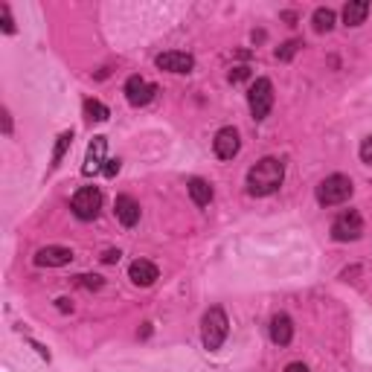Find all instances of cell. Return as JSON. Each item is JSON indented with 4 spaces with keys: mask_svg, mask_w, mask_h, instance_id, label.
<instances>
[{
    "mask_svg": "<svg viewBox=\"0 0 372 372\" xmlns=\"http://www.w3.org/2000/svg\"><path fill=\"white\" fill-rule=\"evenodd\" d=\"M285 181V166L279 163L277 157H262L256 166H251V172H247V192L251 195H274L279 186Z\"/></svg>",
    "mask_w": 372,
    "mask_h": 372,
    "instance_id": "obj_1",
    "label": "cell"
},
{
    "mask_svg": "<svg viewBox=\"0 0 372 372\" xmlns=\"http://www.w3.org/2000/svg\"><path fill=\"white\" fill-rule=\"evenodd\" d=\"M227 332H230V323H227V314H224V308H218L213 305L209 312L204 314L201 320V340L209 352H216L221 349V343L227 340Z\"/></svg>",
    "mask_w": 372,
    "mask_h": 372,
    "instance_id": "obj_2",
    "label": "cell"
},
{
    "mask_svg": "<svg viewBox=\"0 0 372 372\" xmlns=\"http://www.w3.org/2000/svg\"><path fill=\"white\" fill-rule=\"evenodd\" d=\"M355 186L346 175H329L323 183L317 186V201L323 207H338V204H346L352 198Z\"/></svg>",
    "mask_w": 372,
    "mask_h": 372,
    "instance_id": "obj_3",
    "label": "cell"
},
{
    "mask_svg": "<svg viewBox=\"0 0 372 372\" xmlns=\"http://www.w3.org/2000/svg\"><path fill=\"white\" fill-rule=\"evenodd\" d=\"M247 105H251V114L253 119H265L274 108V84L270 79H256L247 91Z\"/></svg>",
    "mask_w": 372,
    "mask_h": 372,
    "instance_id": "obj_4",
    "label": "cell"
},
{
    "mask_svg": "<svg viewBox=\"0 0 372 372\" xmlns=\"http://www.w3.org/2000/svg\"><path fill=\"white\" fill-rule=\"evenodd\" d=\"M70 209H73V216H76V218L93 221L99 216V209H102V192H99L96 186H82V189L73 195Z\"/></svg>",
    "mask_w": 372,
    "mask_h": 372,
    "instance_id": "obj_5",
    "label": "cell"
},
{
    "mask_svg": "<svg viewBox=\"0 0 372 372\" xmlns=\"http://www.w3.org/2000/svg\"><path fill=\"white\" fill-rule=\"evenodd\" d=\"M364 233V218L358 209H346L332 221V239L334 242H355Z\"/></svg>",
    "mask_w": 372,
    "mask_h": 372,
    "instance_id": "obj_6",
    "label": "cell"
},
{
    "mask_svg": "<svg viewBox=\"0 0 372 372\" xmlns=\"http://www.w3.org/2000/svg\"><path fill=\"white\" fill-rule=\"evenodd\" d=\"M154 93H157V84H152V82H146L143 76H131L128 82H126V99L134 105V108H143V105H148L154 99Z\"/></svg>",
    "mask_w": 372,
    "mask_h": 372,
    "instance_id": "obj_7",
    "label": "cell"
},
{
    "mask_svg": "<svg viewBox=\"0 0 372 372\" xmlns=\"http://www.w3.org/2000/svg\"><path fill=\"white\" fill-rule=\"evenodd\" d=\"M213 148H216V154L221 160H233L235 154H239V148H242L239 131H235V128H221L216 134V140H213Z\"/></svg>",
    "mask_w": 372,
    "mask_h": 372,
    "instance_id": "obj_8",
    "label": "cell"
},
{
    "mask_svg": "<svg viewBox=\"0 0 372 372\" xmlns=\"http://www.w3.org/2000/svg\"><path fill=\"white\" fill-rule=\"evenodd\" d=\"M73 262V251L70 247H41L35 253V265L38 268H61V265H70Z\"/></svg>",
    "mask_w": 372,
    "mask_h": 372,
    "instance_id": "obj_9",
    "label": "cell"
},
{
    "mask_svg": "<svg viewBox=\"0 0 372 372\" xmlns=\"http://www.w3.org/2000/svg\"><path fill=\"white\" fill-rule=\"evenodd\" d=\"M160 277V270L154 262H148V259H134V262L128 265V279L134 285H143V288H148V285H154Z\"/></svg>",
    "mask_w": 372,
    "mask_h": 372,
    "instance_id": "obj_10",
    "label": "cell"
},
{
    "mask_svg": "<svg viewBox=\"0 0 372 372\" xmlns=\"http://www.w3.org/2000/svg\"><path fill=\"white\" fill-rule=\"evenodd\" d=\"M154 65L166 73H192L195 58L189 53H160L154 58Z\"/></svg>",
    "mask_w": 372,
    "mask_h": 372,
    "instance_id": "obj_11",
    "label": "cell"
},
{
    "mask_svg": "<svg viewBox=\"0 0 372 372\" xmlns=\"http://www.w3.org/2000/svg\"><path fill=\"white\" fill-rule=\"evenodd\" d=\"M105 148H108V140L105 137H93V143L88 146V157H84V166L82 172L84 175H96V172H102L105 169Z\"/></svg>",
    "mask_w": 372,
    "mask_h": 372,
    "instance_id": "obj_12",
    "label": "cell"
},
{
    "mask_svg": "<svg viewBox=\"0 0 372 372\" xmlns=\"http://www.w3.org/2000/svg\"><path fill=\"white\" fill-rule=\"evenodd\" d=\"M114 209H117V218H119L122 227H134V224L140 221V204L134 201L131 195H119L117 204H114Z\"/></svg>",
    "mask_w": 372,
    "mask_h": 372,
    "instance_id": "obj_13",
    "label": "cell"
},
{
    "mask_svg": "<svg viewBox=\"0 0 372 372\" xmlns=\"http://www.w3.org/2000/svg\"><path fill=\"white\" fill-rule=\"evenodd\" d=\"M294 338V323L288 314H277L274 320H270V340H274L277 346H288Z\"/></svg>",
    "mask_w": 372,
    "mask_h": 372,
    "instance_id": "obj_14",
    "label": "cell"
},
{
    "mask_svg": "<svg viewBox=\"0 0 372 372\" xmlns=\"http://www.w3.org/2000/svg\"><path fill=\"white\" fill-rule=\"evenodd\" d=\"M369 15V3L367 0H352V3L343 6V21L346 27H358V23H364Z\"/></svg>",
    "mask_w": 372,
    "mask_h": 372,
    "instance_id": "obj_15",
    "label": "cell"
},
{
    "mask_svg": "<svg viewBox=\"0 0 372 372\" xmlns=\"http://www.w3.org/2000/svg\"><path fill=\"white\" fill-rule=\"evenodd\" d=\"M189 195L198 207H207L209 201H213V186H209L204 178H192L189 181Z\"/></svg>",
    "mask_w": 372,
    "mask_h": 372,
    "instance_id": "obj_16",
    "label": "cell"
},
{
    "mask_svg": "<svg viewBox=\"0 0 372 372\" xmlns=\"http://www.w3.org/2000/svg\"><path fill=\"white\" fill-rule=\"evenodd\" d=\"M84 117H88L91 122H105L111 117V111L99 102V99H88V102H84Z\"/></svg>",
    "mask_w": 372,
    "mask_h": 372,
    "instance_id": "obj_17",
    "label": "cell"
},
{
    "mask_svg": "<svg viewBox=\"0 0 372 372\" xmlns=\"http://www.w3.org/2000/svg\"><path fill=\"white\" fill-rule=\"evenodd\" d=\"M312 21H314V30L317 32H329L334 27V12L332 9H317Z\"/></svg>",
    "mask_w": 372,
    "mask_h": 372,
    "instance_id": "obj_18",
    "label": "cell"
},
{
    "mask_svg": "<svg viewBox=\"0 0 372 372\" xmlns=\"http://www.w3.org/2000/svg\"><path fill=\"white\" fill-rule=\"evenodd\" d=\"M70 143H73V131H65L58 137V143H56V152H53V166H58L61 163V157H65V152L70 148Z\"/></svg>",
    "mask_w": 372,
    "mask_h": 372,
    "instance_id": "obj_19",
    "label": "cell"
},
{
    "mask_svg": "<svg viewBox=\"0 0 372 372\" xmlns=\"http://www.w3.org/2000/svg\"><path fill=\"white\" fill-rule=\"evenodd\" d=\"M297 49H300V41H285V44L277 49V58H279V61H288V58L297 53Z\"/></svg>",
    "mask_w": 372,
    "mask_h": 372,
    "instance_id": "obj_20",
    "label": "cell"
},
{
    "mask_svg": "<svg viewBox=\"0 0 372 372\" xmlns=\"http://www.w3.org/2000/svg\"><path fill=\"white\" fill-rule=\"evenodd\" d=\"M119 166H122L119 160H117V157H111L108 163H105V169H102V172H105V178H117V175H119Z\"/></svg>",
    "mask_w": 372,
    "mask_h": 372,
    "instance_id": "obj_21",
    "label": "cell"
},
{
    "mask_svg": "<svg viewBox=\"0 0 372 372\" xmlns=\"http://www.w3.org/2000/svg\"><path fill=\"white\" fill-rule=\"evenodd\" d=\"M0 15H3V32H15V23H12V15H9V6L3 3V6H0Z\"/></svg>",
    "mask_w": 372,
    "mask_h": 372,
    "instance_id": "obj_22",
    "label": "cell"
},
{
    "mask_svg": "<svg viewBox=\"0 0 372 372\" xmlns=\"http://www.w3.org/2000/svg\"><path fill=\"white\" fill-rule=\"evenodd\" d=\"M361 160H364V163H372V137H367L361 143Z\"/></svg>",
    "mask_w": 372,
    "mask_h": 372,
    "instance_id": "obj_23",
    "label": "cell"
},
{
    "mask_svg": "<svg viewBox=\"0 0 372 372\" xmlns=\"http://www.w3.org/2000/svg\"><path fill=\"white\" fill-rule=\"evenodd\" d=\"M84 288H102V277H79Z\"/></svg>",
    "mask_w": 372,
    "mask_h": 372,
    "instance_id": "obj_24",
    "label": "cell"
},
{
    "mask_svg": "<svg viewBox=\"0 0 372 372\" xmlns=\"http://www.w3.org/2000/svg\"><path fill=\"white\" fill-rule=\"evenodd\" d=\"M102 262H105V265L119 262V251H105V253H102Z\"/></svg>",
    "mask_w": 372,
    "mask_h": 372,
    "instance_id": "obj_25",
    "label": "cell"
},
{
    "mask_svg": "<svg viewBox=\"0 0 372 372\" xmlns=\"http://www.w3.org/2000/svg\"><path fill=\"white\" fill-rule=\"evenodd\" d=\"M242 79H247V67H239L235 73H230V82H242Z\"/></svg>",
    "mask_w": 372,
    "mask_h": 372,
    "instance_id": "obj_26",
    "label": "cell"
},
{
    "mask_svg": "<svg viewBox=\"0 0 372 372\" xmlns=\"http://www.w3.org/2000/svg\"><path fill=\"white\" fill-rule=\"evenodd\" d=\"M285 372H308V367L305 364H288V367H285Z\"/></svg>",
    "mask_w": 372,
    "mask_h": 372,
    "instance_id": "obj_27",
    "label": "cell"
},
{
    "mask_svg": "<svg viewBox=\"0 0 372 372\" xmlns=\"http://www.w3.org/2000/svg\"><path fill=\"white\" fill-rule=\"evenodd\" d=\"M3 131L12 134V119H9V111H3Z\"/></svg>",
    "mask_w": 372,
    "mask_h": 372,
    "instance_id": "obj_28",
    "label": "cell"
},
{
    "mask_svg": "<svg viewBox=\"0 0 372 372\" xmlns=\"http://www.w3.org/2000/svg\"><path fill=\"white\" fill-rule=\"evenodd\" d=\"M58 308H61V312H70L73 305H70V300H58Z\"/></svg>",
    "mask_w": 372,
    "mask_h": 372,
    "instance_id": "obj_29",
    "label": "cell"
}]
</instances>
